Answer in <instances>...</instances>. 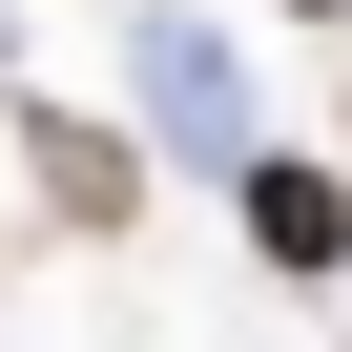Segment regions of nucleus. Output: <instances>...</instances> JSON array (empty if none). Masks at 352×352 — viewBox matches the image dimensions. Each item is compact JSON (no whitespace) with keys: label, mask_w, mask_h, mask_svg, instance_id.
Returning a JSON list of instances; mask_svg holds the SVG:
<instances>
[{"label":"nucleus","mask_w":352,"mask_h":352,"mask_svg":"<svg viewBox=\"0 0 352 352\" xmlns=\"http://www.w3.org/2000/svg\"><path fill=\"white\" fill-rule=\"evenodd\" d=\"M228 208H249V249H270L290 290H331V270H352V145H249Z\"/></svg>","instance_id":"1"},{"label":"nucleus","mask_w":352,"mask_h":352,"mask_svg":"<svg viewBox=\"0 0 352 352\" xmlns=\"http://www.w3.org/2000/svg\"><path fill=\"white\" fill-rule=\"evenodd\" d=\"M21 166H42V208H63V228H124V208H145V145L83 124V104H21Z\"/></svg>","instance_id":"2"},{"label":"nucleus","mask_w":352,"mask_h":352,"mask_svg":"<svg viewBox=\"0 0 352 352\" xmlns=\"http://www.w3.org/2000/svg\"><path fill=\"white\" fill-rule=\"evenodd\" d=\"M145 104H166V145H208V166H249V104H228V42H187V21H145Z\"/></svg>","instance_id":"3"},{"label":"nucleus","mask_w":352,"mask_h":352,"mask_svg":"<svg viewBox=\"0 0 352 352\" xmlns=\"http://www.w3.org/2000/svg\"><path fill=\"white\" fill-rule=\"evenodd\" d=\"M290 21H352V0H290Z\"/></svg>","instance_id":"4"}]
</instances>
